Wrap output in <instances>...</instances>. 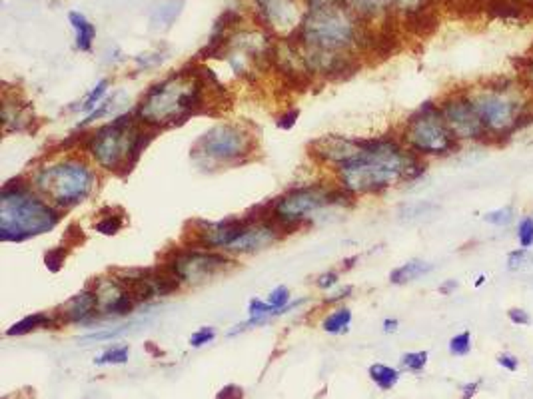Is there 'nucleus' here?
I'll return each mask as SVG.
<instances>
[{"mask_svg":"<svg viewBox=\"0 0 533 399\" xmlns=\"http://www.w3.org/2000/svg\"><path fill=\"white\" fill-rule=\"evenodd\" d=\"M216 94H224V88L210 68L200 66L198 72L180 70L154 84L142 96L136 116L154 130L180 126L188 118L208 112V108L214 106L210 100Z\"/></svg>","mask_w":533,"mask_h":399,"instance_id":"1","label":"nucleus"},{"mask_svg":"<svg viewBox=\"0 0 533 399\" xmlns=\"http://www.w3.org/2000/svg\"><path fill=\"white\" fill-rule=\"evenodd\" d=\"M426 168L420 156L392 138H366L356 160L335 170V178L350 194H380L397 182L417 178Z\"/></svg>","mask_w":533,"mask_h":399,"instance_id":"2","label":"nucleus"},{"mask_svg":"<svg viewBox=\"0 0 533 399\" xmlns=\"http://www.w3.org/2000/svg\"><path fill=\"white\" fill-rule=\"evenodd\" d=\"M61 210L40 196L31 180L18 178L2 186L0 192V240L24 242L54 230Z\"/></svg>","mask_w":533,"mask_h":399,"instance_id":"3","label":"nucleus"},{"mask_svg":"<svg viewBox=\"0 0 533 399\" xmlns=\"http://www.w3.org/2000/svg\"><path fill=\"white\" fill-rule=\"evenodd\" d=\"M154 134L156 130L148 128L134 112L116 116L112 122L96 128L82 146L100 168L124 176L136 166Z\"/></svg>","mask_w":533,"mask_h":399,"instance_id":"4","label":"nucleus"},{"mask_svg":"<svg viewBox=\"0 0 533 399\" xmlns=\"http://www.w3.org/2000/svg\"><path fill=\"white\" fill-rule=\"evenodd\" d=\"M31 182L34 190L52 206L68 210L90 196L98 184V176L84 160L66 158L36 170Z\"/></svg>","mask_w":533,"mask_h":399,"instance_id":"5","label":"nucleus"},{"mask_svg":"<svg viewBox=\"0 0 533 399\" xmlns=\"http://www.w3.org/2000/svg\"><path fill=\"white\" fill-rule=\"evenodd\" d=\"M353 194H350L342 186L328 184H310L300 186L289 190L282 198H278L270 206L268 215L278 224L282 234H292L302 228L310 218L321 210L334 208V206H351Z\"/></svg>","mask_w":533,"mask_h":399,"instance_id":"6","label":"nucleus"},{"mask_svg":"<svg viewBox=\"0 0 533 399\" xmlns=\"http://www.w3.org/2000/svg\"><path fill=\"white\" fill-rule=\"evenodd\" d=\"M468 96L472 98L488 136H511L532 122V110L519 98L516 88L491 86Z\"/></svg>","mask_w":533,"mask_h":399,"instance_id":"7","label":"nucleus"},{"mask_svg":"<svg viewBox=\"0 0 533 399\" xmlns=\"http://www.w3.org/2000/svg\"><path fill=\"white\" fill-rule=\"evenodd\" d=\"M190 152L200 166L242 164L256 152V138L242 124H216L194 142Z\"/></svg>","mask_w":533,"mask_h":399,"instance_id":"8","label":"nucleus"},{"mask_svg":"<svg viewBox=\"0 0 533 399\" xmlns=\"http://www.w3.org/2000/svg\"><path fill=\"white\" fill-rule=\"evenodd\" d=\"M401 140L417 156H445L457 148L459 140L454 136L443 118L440 106L426 102L404 126Z\"/></svg>","mask_w":533,"mask_h":399,"instance_id":"9","label":"nucleus"},{"mask_svg":"<svg viewBox=\"0 0 533 399\" xmlns=\"http://www.w3.org/2000/svg\"><path fill=\"white\" fill-rule=\"evenodd\" d=\"M236 261L228 254L208 250V247H178L168 254L162 268H166L172 276L180 279V284L196 286L202 282H208L214 276L234 268Z\"/></svg>","mask_w":533,"mask_h":399,"instance_id":"10","label":"nucleus"},{"mask_svg":"<svg viewBox=\"0 0 533 399\" xmlns=\"http://www.w3.org/2000/svg\"><path fill=\"white\" fill-rule=\"evenodd\" d=\"M116 276L122 279L126 290L136 302H150L154 298H168L180 290V279L172 276L166 268L158 270H128Z\"/></svg>","mask_w":533,"mask_h":399,"instance_id":"11","label":"nucleus"},{"mask_svg":"<svg viewBox=\"0 0 533 399\" xmlns=\"http://www.w3.org/2000/svg\"><path fill=\"white\" fill-rule=\"evenodd\" d=\"M254 215L248 218H228L222 222H196L194 230L186 236L188 246L208 247V250H228L248 228Z\"/></svg>","mask_w":533,"mask_h":399,"instance_id":"12","label":"nucleus"},{"mask_svg":"<svg viewBox=\"0 0 533 399\" xmlns=\"http://www.w3.org/2000/svg\"><path fill=\"white\" fill-rule=\"evenodd\" d=\"M440 110L457 140H484L488 136V130L468 94L447 98Z\"/></svg>","mask_w":533,"mask_h":399,"instance_id":"13","label":"nucleus"},{"mask_svg":"<svg viewBox=\"0 0 533 399\" xmlns=\"http://www.w3.org/2000/svg\"><path fill=\"white\" fill-rule=\"evenodd\" d=\"M92 290L96 293V302H98V318L130 316L138 304L118 276L96 277Z\"/></svg>","mask_w":533,"mask_h":399,"instance_id":"14","label":"nucleus"},{"mask_svg":"<svg viewBox=\"0 0 533 399\" xmlns=\"http://www.w3.org/2000/svg\"><path fill=\"white\" fill-rule=\"evenodd\" d=\"M282 238V230L278 228L270 215H254L242 236L226 250L230 254H254L264 247L272 246Z\"/></svg>","mask_w":533,"mask_h":399,"instance_id":"15","label":"nucleus"},{"mask_svg":"<svg viewBox=\"0 0 533 399\" xmlns=\"http://www.w3.org/2000/svg\"><path fill=\"white\" fill-rule=\"evenodd\" d=\"M260 18L274 31H288L289 34L300 28L304 16L300 15L298 0H254Z\"/></svg>","mask_w":533,"mask_h":399,"instance_id":"16","label":"nucleus"},{"mask_svg":"<svg viewBox=\"0 0 533 399\" xmlns=\"http://www.w3.org/2000/svg\"><path fill=\"white\" fill-rule=\"evenodd\" d=\"M61 323H86L98 318V302L92 288H84L82 292L72 295L64 306L56 311Z\"/></svg>","mask_w":533,"mask_h":399,"instance_id":"17","label":"nucleus"},{"mask_svg":"<svg viewBox=\"0 0 533 399\" xmlns=\"http://www.w3.org/2000/svg\"><path fill=\"white\" fill-rule=\"evenodd\" d=\"M34 110H32L31 102L20 100L15 94V100L8 98V94H4L2 100V124H4V134L10 132H26L32 130V122H34Z\"/></svg>","mask_w":533,"mask_h":399,"instance_id":"18","label":"nucleus"},{"mask_svg":"<svg viewBox=\"0 0 533 399\" xmlns=\"http://www.w3.org/2000/svg\"><path fill=\"white\" fill-rule=\"evenodd\" d=\"M61 325V318L58 314H45V311H38V314H32V316H26L22 318L20 322H16L15 325H10L6 329V336H26L31 332H36V329H45V327H56Z\"/></svg>","mask_w":533,"mask_h":399,"instance_id":"19","label":"nucleus"},{"mask_svg":"<svg viewBox=\"0 0 533 399\" xmlns=\"http://www.w3.org/2000/svg\"><path fill=\"white\" fill-rule=\"evenodd\" d=\"M68 20H70L74 32H77L78 50L90 52L92 44H94V38H96V28H94V24H92L90 20L82 15V13H70V15H68Z\"/></svg>","mask_w":533,"mask_h":399,"instance_id":"20","label":"nucleus"},{"mask_svg":"<svg viewBox=\"0 0 533 399\" xmlns=\"http://www.w3.org/2000/svg\"><path fill=\"white\" fill-rule=\"evenodd\" d=\"M431 270H433V266H431L429 261L411 260L408 261V263H404V266L396 268V270L390 274V282H392V284H396V286L410 284V282H413V279H417V277L429 274Z\"/></svg>","mask_w":533,"mask_h":399,"instance_id":"21","label":"nucleus"},{"mask_svg":"<svg viewBox=\"0 0 533 399\" xmlns=\"http://www.w3.org/2000/svg\"><path fill=\"white\" fill-rule=\"evenodd\" d=\"M351 323V311L350 309H346V307H342V309H335L332 311L324 323H321V327H324V332H328V334H344V332H348V325Z\"/></svg>","mask_w":533,"mask_h":399,"instance_id":"22","label":"nucleus"},{"mask_svg":"<svg viewBox=\"0 0 533 399\" xmlns=\"http://www.w3.org/2000/svg\"><path fill=\"white\" fill-rule=\"evenodd\" d=\"M369 377L381 389H392L399 382V373H397L396 369L390 368V366H383V364H374L369 368Z\"/></svg>","mask_w":533,"mask_h":399,"instance_id":"23","label":"nucleus"},{"mask_svg":"<svg viewBox=\"0 0 533 399\" xmlns=\"http://www.w3.org/2000/svg\"><path fill=\"white\" fill-rule=\"evenodd\" d=\"M124 226V214H110L102 215L98 222H94V230L98 231V234H102V236H114V234H118V231L122 230Z\"/></svg>","mask_w":533,"mask_h":399,"instance_id":"24","label":"nucleus"},{"mask_svg":"<svg viewBox=\"0 0 533 399\" xmlns=\"http://www.w3.org/2000/svg\"><path fill=\"white\" fill-rule=\"evenodd\" d=\"M533 266V254L527 250V247H519V250H514L509 256H507V270L511 272H521V270H527Z\"/></svg>","mask_w":533,"mask_h":399,"instance_id":"25","label":"nucleus"},{"mask_svg":"<svg viewBox=\"0 0 533 399\" xmlns=\"http://www.w3.org/2000/svg\"><path fill=\"white\" fill-rule=\"evenodd\" d=\"M108 86H110V80L102 78V80H100V82H98V84L92 88L90 92H88V96L84 98V102H82L80 110H84V112H94V110H96V106H100V102H102V96L106 94Z\"/></svg>","mask_w":533,"mask_h":399,"instance_id":"26","label":"nucleus"},{"mask_svg":"<svg viewBox=\"0 0 533 399\" xmlns=\"http://www.w3.org/2000/svg\"><path fill=\"white\" fill-rule=\"evenodd\" d=\"M128 355H130V348L128 345H120V348H112V350H108L104 352L98 359H96V364L98 366H114V364H126L128 361Z\"/></svg>","mask_w":533,"mask_h":399,"instance_id":"27","label":"nucleus"},{"mask_svg":"<svg viewBox=\"0 0 533 399\" xmlns=\"http://www.w3.org/2000/svg\"><path fill=\"white\" fill-rule=\"evenodd\" d=\"M64 261H66V246L52 247V250H48L45 254V266L52 274L61 272Z\"/></svg>","mask_w":533,"mask_h":399,"instance_id":"28","label":"nucleus"},{"mask_svg":"<svg viewBox=\"0 0 533 399\" xmlns=\"http://www.w3.org/2000/svg\"><path fill=\"white\" fill-rule=\"evenodd\" d=\"M514 208L511 206H505V208H500V210H493V212H488L484 215V220L491 224V226H507L511 220H514Z\"/></svg>","mask_w":533,"mask_h":399,"instance_id":"29","label":"nucleus"},{"mask_svg":"<svg viewBox=\"0 0 533 399\" xmlns=\"http://www.w3.org/2000/svg\"><path fill=\"white\" fill-rule=\"evenodd\" d=\"M472 350V334L470 332H461L456 338L450 339V352L454 355H468Z\"/></svg>","mask_w":533,"mask_h":399,"instance_id":"30","label":"nucleus"},{"mask_svg":"<svg viewBox=\"0 0 533 399\" xmlns=\"http://www.w3.org/2000/svg\"><path fill=\"white\" fill-rule=\"evenodd\" d=\"M518 238H519V244L521 247H530L533 246V218H523L521 222H519L518 226Z\"/></svg>","mask_w":533,"mask_h":399,"instance_id":"31","label":"nucleus"},{"mask_svg":"<svg viewBox=\"0 0 533 399\" xmlns=\"http://www.w3.org/2000/svg\"><path fill=\"white\" fill-rule=\"evenodd\" d=\"M401 364H404V368L411 369V371H420V369L426 368L427 352L406 353V355L401 357Z\"/></svg>","mask_w":533,"mask_h":399,"instance_id":"32","label":"nucleus"},{"mask_svg":"<svg viewBox=\"0 0 533 399\" xmlns=\"http://www.w3.org/2000/svg\"><path fill=\"white\" fill-rule=\"evenodd\" d=\"M288 302H289V290L286 288V286L276 288V290H272L270 295H268V304H270L272 307H276V309H286V307H288Z\"/></svg>","mask_w":533,"mask_h":399,"instance_id":"33","label":"nucleus"},{"mask_svg":"<svg viewBox=\"0 0 533 399\" xmlns=\"http://www.w3.org/2000/svg\"><path fill=\"white\" fill-rule=\"evenodd\" d=\"M214 338H216L214 327H200L198 332H194V334H192V338H190V345H192V348H202V345L210 343Z\"/></svg>","mask_w":533,"mask_h":399,"instance_id":"34","label":"nucleus"},{"mask_svg":"<svg viewBox=\"0 0 533 399\" xmlns=\"http://www.w3.org/2000/svg\"><path fill=\"white\" fill-rule=\"evenodd\" d=\"M64 240H66V244L64 246H78V244H82L84 242V234H82V228L78 226V224H70L68 226V230L64 234Z\"/></svg>","mask_w":533,"mask_h":399,"instance_id":"35","label":"nucleus"},{"mask_svg":"<svg viewBox=\"0 0 533 399\" xmlns=\"http://www.w3.org/2000/svg\"><path fill=\"white\" fill-rule=\"evenodd\" d=\"M507 318H509V322L516 323V325H530V323H532L530 314H527L525 309H521V307H511V309L507 311Z\"/></svg>","mask_w":533,"mask_h":399,"instance_id":"36","label":"nucleus"},{"mask_svg":"<svg viewBox=\"0 0 533 399\" xmlns=\"http://www.w3.org/2000/svg\"><path fill=\"white\" fill-rule=\"evenodd\" d=\"M298 118H300V110L298 108H294V110H288L280 120H278V126L282 128V130H292L294 128V124L298 122Z\"/></svg>","mask_w":533,"mask_h":399,"instance_id":"37","label":"nucleus"},{"mask_svg":"<svg viewBox=\"0 0 533 399\" xmlns=\"http://www.w3.org/2000/svg\"><path fill=\"white\" fill-rule=\"evenodd\" d=\"M316 284H318V288H321V290L334 288L335 284H337V272H326V274H321Z\"/></svg>","mask_w":533,"mask_h":399,"instance_id":"38","label":"nucleus"},{"mask_svg":"<svg viewBox=\"0 0 533 399\" xmlns=\"http://www.w3.org/2000/svg\"><path fill=\"white\" fill-rule=\"evenodd\" d=\"M216 399H242V389L238 385H228L218 393Z\"/></svg>","mask_w":533,"mask_h":399,"instance_id":"39","label":"nucleus"},{"mask_svg":"<svg viewBox=\"0 0 533 399\" xmlns=\"http://www.w3.org/2000/svg\"><path fill=\"white\" fill-rule=\"evenodd\" d=\"M498 364L503 366L505 369H509V371H516L519 366L518 357H514V355H509V353H502V355L498 357Z\"/></svg>","mask_w":533,"mask_h":399,"instance_id":"40","label":"nucleus"},{"mask_svg":"<svg viewBox=\"0 0 533 399\" xmlns=\"http://www.w3.org/2000/svg\"><path fill=\"white\" fill-rule=\"evenodd\" d=\"M523 78H525V84L530 86V90H533V60L530 62L527 70L523 72Z\"/></svg>","mask_w":533,"mask_h":399,"instance_id":"41","label":"nucleus"},{"mask_svg":"<svg viewBox=\"0 0 533 399\" xmlns=\"http://www.w3.org/2000/svg\"><path fill=\"white\" fill-rule=\"evenodd\" d=\"M397 325H399L397 320H383V332H396Z\"/></svg>","mask_w":533,"mask_h":399,"instance_id":"42","label":"nucleus"},{"mask_svg":"<svg viewBox=\"0 0 533 399\" xmlns=\"http://www.w3.org/2000/svg\"><path fill=\"white\" fill-rule=\"evenodd\" d=\"M456 288H457V282H445L442 288H440V292L450 293V292H454Z\"/></svg>","mask_w":533,"mask_h":399,"instance_id":"43","label":"nucleus"},{"mask_svg":"<svg viewBox=\"0 0 533 399\" xmlns=\"http://www.w3.org/2000/svg\"><path fill=\"white\" fill-rule=\"evenodd\" d=\"M484 282H486V276H479V277H477V279H475V288H479V286H482V284H484Z\"/></svg>","mask_w":533,"mask_h":399,"instance_id":"44","label":"nucleus"}]
</instances>
